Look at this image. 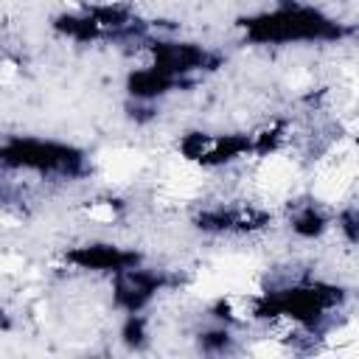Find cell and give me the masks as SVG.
Instances as JSON below:
<instances>
[{
  "mask_svg": "<svg viewBox=\"0 0 359 359\" xmlns=\"http://www.w3.org/2000/svg\"><path fill=\"white\" fill-rule=\"evenodd\" d=\"M342 28L331 20H325L314 8H280L272 14H264L258 20H250V36L258 42H303V39H334Z\"/></svg>",
  "mask_w": 359,
  "mask_h": 359,
  "instance_id": "1",
  "label": "cell"
}]
</instances>
